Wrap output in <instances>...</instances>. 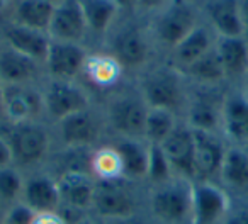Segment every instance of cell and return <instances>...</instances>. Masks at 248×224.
Listing matches in <instances>:
<instances>
[{"mask_svg":"<svg viewBox=\"0 0 248 224\" xmlns=\"http://www.w3.org/2000/svg\"><path fill=\"white\" fill-rule=\"evenodd\" d=\"M192 183L186 179L148 185L145 212L155 224H192Z\"/></svg>","mask_w":248,"mask_h":224,"instance_id":"6da1fadb","label":"cell"},{"mask_svg":"<svg viewBox=\"0 0 248 224\" xmlns=\"http://www.w3.org/2000/svg\"><path fill=\"white\" fill-rule=\"evenodd\" d=\"M140 185L131 180L97 182L92 214L100 221H117L145 212L146 194H140Z\"/></svg>","mask_w":248,"mask_h":224,"instance_id":"7a4b0ae2","label":"cell"},{"mask_svg":"<svg viewBox=\"0 0 248 224\" xmlns=\"http://www.w3.org/2000/svg\"><path fill=\"white\" fill-rule=\"evenodd\" d=\"M5 138L11 145L14 166L26 173L39 170L51 151V134L41 121L9 124Z\"/></svg>","mask_w":248,"mask_h":224,"instance_id":"3957f363","label":"cell"},{"mask_svg":"<svg viewBox=\"0 0 248 224\" xmlns=\"http://www.w3.org/2000/svg\"><path fill=\"white\" fill-rule=\"evenodd\" d=\"M184 75L172 66L155 68L146 72L141 76L138 92L145 99L146 105L152 109H167L172 112H179L187 107L186 87H184Z\"/></svg>","mask_w":248,"mask_h":224,"instance_id":"277c9868","label":"cell"},{"mask_svg":"<svg viewBox=\"0 0 248 224\" xmlns=\"http://www.w3.org/2000/svg\"><path fill=\"white\" fill-rule=\"evenodd\" d=\"M148 109L140 92H121L107 104L106 121L117 138L143 139Z\"/></svg>","mask_w":248,"mask_h":224,"instance_id":"5b68a950","label":"cell"},{"mask_svg":"<svg viewBox=\"0 0 248 224\" xmlns=\"http://www.w3.org/2000/svg\"><path fill=\"white\" fill-rule=\"evenodd\" d=\"M60 189V212L66 217L70 224L92 216L95 179L87 172H63L55 175Z\"/></svg>","mask_w":248,"mask_h":224,"instance_id":"8992f818","label":"cell"},{"mask_svg":"<svg viewBox=\"0 0 248 224\" xmlns=\"http://www.w3.org/2000/svg\"><path fill=\"white\" fill-rule=\"evenodd\" d=\"M45 116L58 122L75 112L90 109V97L78 83L66 80H48L43 87Z\"/></svg>","mask_w":248,"mask_h":224,"instance_id":"52a82bcc","label":"cell"},{"mask_svg":"<svg viewBox=\"0 0 248 224\" xmlns=\"http://www.w3.org/2000/svg\"><path fill=\"white\" fill-rule=\"evenodd\" d=\"M231 207L230 194L221 183H192V224H221Z\"/></svg>","mask_w":248,"mask_h":224,"instance_id":"ba28073f","label":"cell"},{"mask_svg":"<svg viewBox=\"0 0 248 224\" xmlns=\"http://www.w3.org/2000/svg\"><path fill=\"white\" fill-rule=\"evenodd\" d=\"M199 24L194 9L182 2H173L170 7L162 11L153 24V38L160 46L172 51Z\"/></svg>","mask_w":248,"mask_h":224,"instance_id":"9c48e42d","label":"cell"},{"mask_svg":"<svg viewBox=\"0 0 248 224\" xmlns=\"http://www.w3.org/2000/svg\"><path fill=\"white\" fill-rule=\"evenodd\" d=\"M102 133V121L92 109L75 112L56 122V138L63 149L95 148Z\"/></svg>","mask_w":248,"mask_h":224,"instance_id":"30bf717a","label":"cell"},{"mask_svg":"<svg viewBox=\"0 0 248 224\" xmlns=\"http://www.w3.org/2000/svg\"><path fill=\"white\" fill-rule=\"evenodd\" d=\"M109 53L124 70H141L152 58V41L143 29L128 26L112 36Z\"/></svg>","mask_w":248,"mask_h":224,"instance_id":"8fae6325","label":"cell"},{"mask_svg":"<svg viewBox=\"0 0 248 224\" xmlns=\"http://www.w3.org/2000/svg\"><path fill=\"white\" fill-rule=\"evenodd\" d=\"M45 116L43 90L34 83L26 85H5L4 92V119L9 124L39 121Z\"/></svg>","mask_w":248,"mask_h":224,"instance_id":"7c38bea8","label":"cell"},{"mask_svg":"<svg viewBox=\"0 0 248 224\" xmlns=\"http://www.w3.org/2000/svg\"><path fill=\"white\" fill-rule=\"evenodd\" d=\"M87 56H89V53L78 43L53 41L51 39L43 68H45L46 75L49 76V80L75 82L77 76L83 73Z\"/></svg>","mask_w":248,"mask_h":224,"instance_id":"4fadbf2b","label":"cell"},{"mask_svg":"<svg viewBox=\"0 0 248 224\" xmlns=\"http://www.w3.org/2000/svg\"><path fill=\"white\" fill-rule=\"evenodd\" d=\"M162 149L173 170V175L196 182V166H194V129L186 122H179L170 136L162 143Z\"/></svg>","mask_w":248,"mask_h":224,"instance_id":"5bb4252c","label":"cell"},{"mask_svg":"<svg viewBox=\"0 0 248 224\" xmlns=\"http://www.w3.org/2000/svg\"><path fill=\"white\" fill-rule=\"evenodd\" d=\"M21 202L31 207L36 214L60 210L62 199H60V189L56 177L51 172H46V170L41 168L26 173Z\"/></svg>","mask_w":248,"mask_h":224,"instance_id":"9a60e30c","label":"cell"},{"mask_svg":"<svg viewBox=\"0 0 248 224\" xmlns=\"http://www.w3.org/2000/svg\"><path fill=\"white\" fill-rule=\"evenodd\" d=\"M194 166H196V182H217L223 165L226 146L216 133L196 131L194 129Z\"/></svg>","mask_w":248,"mask_h":224,"instance_id":"2e32d148","label":"cell"},{"mask_svg":"<svg viewBox=\"0 0 248 224\" xmlns=\"http://www.w3.org/2000/svg\"><path fill=\"white\" fill-rule=\"evenodd\" d=\"M87 22L78 0H65L55 7L48 34L53 41L82 43L87 34Z\"/></svg>","mask_w":248,"mask_h":224,"instance_id":"e0dca14e","label":"cell"},{"mask_svg":"<svg viewBox=\"0 0 248 224\" xmlns=\"http://www.w3.org/2000/svg\"><path fill=\"white\" fill-rule=\"evenodd\" d=\"M2 38H4V45L11 46L16 51L29 56L31 60L38 61L39 65H45L46 56H48L49 51V45H51L49 34L12 22V24L4 28Z\"/></svg>","mask_w":248,"mask_h":224,"instance_id":"ac0fdd59","label":"cell"},{"mask_svg":"<svg viewBox=\"0 0 248 224\" xmlns=\"http://www.w3.org/2000/svg\"><path fill=\"white\" fill-rule=\"evenodd\" d=\"M223 102L224 99H217L211 93H199L187 100L186 124L196 131L217 133L223 119Z\"/></svg>","mask_w":248,"mask_h":224,"instance_id":"d6986e66","label":"cell"},{"mask_svg":"<svg viewBox=\"0 0 248 224\" xmlns=\"http://www.w3.org/2000/svg\"><path fill=\"white\" fill-rule=\"evenodd\" d=\"M43 65L29 56L12 49L11 46H0V80L4 85H26L34 83Z\"/></svg>","mask_w":248,"mask_h":224,"instance_id":"ffe728a7","label":"cell"},{"mask_svg":"<svg viewBox=\"0 0 248 224\" xmlns=\"http://www.w3.org/2000/svg\"><path fill=\"white\" fill-rule=\"evenodd\" d=\"M221 131L234 146H245L248 143V95H230L223 102Z\"/></svg>","mask_w":248,"mask_h":224,"instance_id":"44dd1931","label":"cell"},{"mask_svg":"<svg viewBox=\"0 0 248 224\" xmlns=\"http://www.w3.org/2000/svg\"><path fill=\"white\" fill-rule=\"evenodd\" d=\"M214 45L216 43L213 41L209 29L204 28V26H197L189 36H186L170 51V66L177 72L184 73L192 63H196L209 49H213Z\"/></svg>","mask_w":248,"mask_h":224,"instance_id":"7402d4cb","label":"cell"},{"mask_svg":"<svg viewBox=\"0 0 248 224\" xmlns=\"http://www.w3.org/2000/svg\"><path fill=\"white\" fill-rule=\"evenodd\" d=\"M119 151L124 166V177L135 183H146L150 145L145 139L117 138L112 143Z\"/></svg>","mask_w":248,"mask_h":224,"instance_id":"603a6c76","label":"cell"},{"mask_svg":"<svg viewBox=\"0 0 248 224\" xmlns=\"http://www.w3.org/2000/svg\"><path fill=\"white\" fill-rule=\"evenodd\" d=\"M207 15L219 38H243L245 24L240 0H213L207 5Z\"/></svg>","mask_w":248,"mask_h":224,"instance_id":"cb8c5ba5","label":"cell"},{"mask_svg":"<svg viewBox=\"0 0 248 224\" xmlns=\"http://www.w3.org/2000/svg\"><path fill=\"white\" fill-rule=\"evenodd\" d=\"M124 72L126 70L110 53H93L87 56L82 75H85L93 87L106 90L119 85Z\"/></svg>","mask_w":248,"mask_h":224,"instance_id":"d4e9b609","label":"cell"},{"mask_svg":"<svg viewBox=\"0 0 248 224\" xmlns=\"http://www.w3.org/2000/svg\"><path fill=\"white\" fill-rule=\"evenodd\" d=\"M217 183L233 192H248V153L243 146H230L221 165Z\"/></svg>","mask_w":248,"mask_h":224,"instance_id":"484cf974","label":"cell"},{"mask_svg":"<svg viewBox=\"0 0 248 224\" xmlns=\"http://www.w3.org/2000/svg\"><path fill=\"white\" fill-rule=\"evenodd\" d=\"M216 51L226 78H245L248 73V43L243 38H219Z\"/></svg>","mask_w":248,"mask_h":224,"instance_id":"4316f807","label":"cell"},{"mask_svg":"<svg viewBox=\"0 0 248 224\" xmlns=\"http://www.w3.org/2000/svg\"><path fill=\"white\" fill-rule=\"evenodd\" d=\"M90 175L95 179V182H114L123 180L124 166L121 160L119 151L114 145L95 146L90 155Z\"/></svg>","mask_w":248,"mask_h":224,"instance_id":"83f0119b","label":"cell"},{"mask_svg":"<svg viewBox=\"0 0 248 224\" xmlns=\"http://www.w3.org/2000/svg\"><path fill=\"white\" fill-rule=\"evenodd\" d=\"M53 12H55V5L46 0H19V4L16 5L14 22L48 34Z\"/></svg>","mask_w":248,"mask_h":224,"instance_id":"f1b7e54d","label":"cell"},{"mask_svg":"<svg viewBox=\"0 0 248 224\" xmlns=\"http://www.w3.org/2000/svg\"><path fill=\"white\" fill-rule=\"evenodd\" d=\"M182 75L190 78L192 82H196L197 85L207 87V89H213V87L219 85L226 78V75H224L223 65H221V60L217 56L216 45L202 58H199L196 63H192Z\"/></svg>","mask_w":248,"mask_h":224,"instance_id":"f546056e","label":"cell"},{"mask_svg":"<svg viewBox=\"0 0 248 224\" xmlns=\"http://www.w3.org/2000/svg\"><path fill=\"white\" fill-rule=\"evenodd\" d=\"M87 29L93 34H106L116 19L119 7L114 0H78Z\"/></svg>","mask_w":248,"mask_h":224,"instance_id":"4dcf8cb0","label":"cell"},{"mask_svg":"<svg viewBox=\"0 0 248 224\" xmlns=\"http://www.w3.org/2000/svg\"><path fill=\"white\" fill-rule=\"evenodd\" d=\"M179 121H177V114L172 110L167 109H148V116H146L145 122V139L148 145H162L170 133L177 128Z\"/></svg>","mask_w":248,"mask_h":224,"instance_id":"1f68e13d","label":"cell"},{"mask_svg":"<svg viewBox=\"0 0 248 224\" xmlns=\"http://www.w3.org/2000/svg\"><path fill=\"white\" fill-rule=\"evenodd\" d=\"M26 173L17 166H5L0 168V206L7 209L12 204L21 202L22 190H24Z\"/></svg>","mask_w":248,"mask_h":224,"instance_id":"d6a6232c","label":"cell"},{"mask_svg":"<svg viewBox=\"0 0 248 224\" xmlns=\"http://www.w3.org/2000/svg\"><path fill=\"white\" fill-rule=\"evenodd\" d=\"M175 179L173 170L170 166L165 151L160 145H150L148 155V172H146V183L148 185H160L169 180Z\"/></svg>","mask_w":248,"mask_h":224,"instance_id":"836d02e7","label":"cell"},{"mask_svg":"<svg viewBox=\"0 0 248 224\" xmlns=\"http://www.w3.org/2000/svg\"><path fill=\"white\" fill-rule=\"evenodd\" d=\"M34 216L36 212L31 207H28L24 202H17L4 210L0 224H32Z\"/></svg>","mask_w":248,"mask_h":224,"instance_id":"e575fe53","label":"cell"},{"mask_svg":"<svg viewBox=\"0 0 248 224\" xmlns=\"http://www.w3.org/2000/svg\"><path fill=\"white\" fill-rule=\"evenodd\" d=\"M32 224H70L66 217L60 210H51V212H38L32 219Z\"/></svg>","mask_w":248,"mask_h":224,"instance_id":"d590c367","label":"cell"},{"mask_svg":"<svg viewBox=\"0 0 248 224\" xmlns=\"http://www.w3.org/2000/svg\"><path fill=\"white\" fill-rule=\"evenodd\" d=\"M223 224H248V207H238V209L231 207Z\"/></svg>","mask_w":248,"mask_h":224,"instance_id":"8d00e7d4","label":"cell"},{"mask_svg":"<svg viewBox=\"0 0 248 224\" xmlns=\"http://www.w3.org/2000/svg\"><path fill=\"white\" fill-rule=\"evenodd\" d=\"M173 4V0H138L136 9L141 11H165Z\"/></svg>","mask_w":248,"mask_h":224,"instance_id":"74e56055","label":"cell"},{"mask_svg":"<svg viewBox=\"0 0 248 224\" xmlns=\"http://www.w3.org/2000/svg\"><path fill=\"white\" fill-rule=\"evenodd\" d=\"M14 165V158H12V149L9 145L7 138L0 136V168Z\"/></svg>","mask_w":248,"mask_h":224,"instance_id":"f35d334b","label":"cell"},{"mask_svg":"<svg viewBox=\"0 0 248 224\" xmlns=\"http://www.w3.org/2000/svg\"><path fill=\"white\" fill-rule=\"evenodd\" d=\"M106 224H155V223L146 216V212H141V214H136V216H131V217H124V219L107 221Z\"/></svg>","mask_w":248,"mask_h":224,"instance_id":"ab89813d","label":"cell"},{"mask_svg":"<svg viewBox=\"0 0 248 224\" xmlns=\"http://www.w3.org/2000/svg\"><path fill=\"white\" fill-rule=\"evenodd\" d=\"M114 2L119 7V11H133V9H136L138 0H114Z\"/></svg>","mask_w":248,"mask_h":224,"instance_id":"60d3db41","label":"cell"},{"mask_svg":"<svg viewBox=\"0 0 248 224\" xmlns=\"http://www.w3.org/2000/svg\"><path fill=\"white\" fill-rule=\"evenodd\" d=\"M240 9H241V19H243V24H245V31H247L248 29V0H241Z\"/></svg>","mask_w":248,"mask_h":224,"instance_id":"b9f144b4","label":"cell"},{"mask_svg":"<svg viewBox=\"0 0 248 224\" xmlns=\"http://www.w3.org/2000/svg\"><path fill=\"white\" fill-rule=\"evenodd\" d=\"M75 224H106L104 221H100L99 217H95L92 214V216H87V217H83L82 221H78V223H75Z\"/></svg>","mask_w":248,"mask_h":224,"instance_id":"7bdbcfd3","label":"cell"},{"mask_svg":"<svg viewBox=\"0 0 248 224\" xmlns=\"http://www.w3.org/2000/svg\"><path fill=\"white\" fill-rule=\"evenodd\" d=\"M4 92H5V85L0 80V118H4Z\"/></svg>","mask_w":248,"mask_h":224,"instance_id":"ee69618b","label":"cell"},{"mask_svg":"<svg viewBox=\"0 0 248 224\" xmlns=\"http://www.w3.org/2000/svg\"><path fill=\"white\" fill-rule=\"evenodd\" d=\"M7 4H9V0H0V12L7 7Z\"/></svg>","mask_w":248,"mask_h":224,"instance_id":"f6af8a7d","label":"cell"},{"mask_svg":"<svg viewBox=\"0 0 248 224\" xmlns=\"http://www.w3.org/2000/svg\"><path fill=\"white\" fill-rule=\"evenodd\" d=\"M46 2H49V4L55 5V7H56V5H60L62 2H65V0H46Z\"/></svg>","mask_w":248,"mask_h":224,"instance_id":"bcb514c9","label":"cell"},{"mask_svg":"<svg viewBox=\"0 0 248 224\" xmlns=\"http://www.w3.org/2000/svg\"><path fill=\"white\" fill-rule=\"evenodd\" d=\"M245 85H247V95H248V73H247V76H245Z\"/></svg>","mask_w":248,"mask_h":224,"instance_id":"7dc6e473","label":"cell"},{"mask_svg":"<svg viewBox=\"0 0 248 224\" xmlns=\"http://www.w3.org/2000/svg\"><path fill=\"white\" fill-rule=\"evenodd\" d=\"M2 214H4V209H2V206H0V219H2Z\"/></svg>","mask_w":248,"mask_h":224,"instance_id":"c3c4849f","label":"cell"},{"mask_svg":"<svg viewBox=\"0 0 248 224\" xmlns=\"http://www.w3.org/2000/svg\"><path fill=\"white\" fill-rule=\"evenodd\" d=\"M243 149H245V151H247V153H248V143H247V145H245V146H243Z\"/></svg>","mask_w":248,"mask_h":224,"instance_id":"681fc988","label":"cell"},{"mask_svg":"<svg viewBox=\"0 0 248 224\" xmlns=\"http://www.w3.org/2000/svg\"><path fill=\"white\" fill-rule=\"evenodd\" d=\"M221 224H223V223H221Z\"/></svg>","mask_w":248,"mask_h":224,"instance_id":"f907efd6","label":"cell"}]
</instances>
